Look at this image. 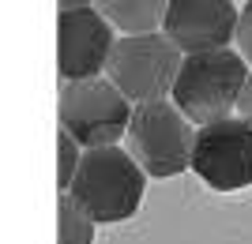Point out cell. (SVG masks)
I'll list each match as a JSON object with an SVG mask.
<instances>
[{
    "instance_id": "cell-6",
    "label": "cell",
    "mask_w": 252,
    "mask_h": 244,
    "mask_svg": "<svg viewBox=\"0 0 252 244\" xmlns=\"http://www.w3.org/2000/svg\"><path fill=\"white\" fill-rule=\"evenodd\" d=\"M192 173L215 191L252 188V120L237 113L200 124L192 147Z\"/></svg>"
},
{
    "instance_id": "cell-2",
    "label": "cell",
    "mask_w": 252,
    "mask_h": 244,
    "mask_svg": "<svg viewBox=\"0 0 252 244\" xmlns=\"http://www.w3.org/2000/svg\"><path fill=\"white\" fill-rule=\"evenodd\" d=\"M245 79V53L241 49H200V53H185L173 83V102L189 113L196 124H211L219 117H230L237 102H241Z\"/></svg>"
},
{
    "instance_id": "cell-11",
    "label": "cell",
    "mask_w": 252,
    "mask_h": 244,
    "mask_svg": "<svg viewBox=\"0 0 252 244\" xmlns=\"http://www.w3.org/2000/svg\"><path fill=\"white\" fill-rule=\"evenodd\" d=\"M79 162H83V143H79L68 128H61V132H57V191H61V195L72 188Z\"/></svg>"
},
{
    "instance_id": "cell-9",
    "label": "cell",
    "mask_w": 252,
    "mask_h": 244,
    "mask_svg": "<svg viewBox=\"0 0 252 244\" xmlns=\"http://www.w3.org/2000/svg\"><path fill=\"white\" fill-rule=\"evenodd\" d=\"M98 8L109 15V23L121 34H143V30H162L169 0H98Z\"/></svg>"
},
{
    "instance_id": "cell-14",
    "label": "cell",
    "mask_w": 252,
    "mask_h": 244,
    "mask_svg": "<svg viewBox=\"0 0 252 244\" xmlns=\"http://www.w3.org/2000/svg\"><path fill=\"white\" fill-rule=\"evenodd\" d=\"M61 8H91V4H98V0H57Z\"/></svg>"
},
{
    "instance_id": "cell-10",
    "label": "cell",
    "mask_w": 252,
    "mask_h": 244,
    "mask_svg": "<svg viewBox=\"0 0 252 244\" xmlns=\"http://www.w3.org/2000/svg\"><path fill=\"white\" fill-rule=\"evenodd\" d=\"M94 225L98 222L72 195L57 199V244H94Z\"/></svg>"
},
{
    "instance_id": "cell-7",
    "label": "cell",
    "mask_w": 252,
    "mask_h": 244,
    "mask_svg": "<svg viewBox=\"0 0 252 244\" xmlns=\"http://www.w3.org/2000/svg\"><path fill=\"white\" fill-rule=\"evenodd\" d=\"M117 27L102 8H61L57 15V72L61 79L102 75L117 45Z\"/></svg>"
},
{
    "instance_id": "cell-12",
    "label": "cell",
    "mask_w": 252,
    "mask_h": 244,
    "mask_svg": "<svg viewBox=\"0 0 252 244\" xmlns=\"http://www.w3.org/2000/svg\"><path fill=\"white\" fill-rule=\"evenodd\" d=\"M237 49H241V53H245V60L252 64V0L245 4L241 23H237Z\"/></svg>"
},
{
    "instance_id": "cell-8",
    "label": "cell",
    "mask_w": 252,
    "mask_h": 244,
    "mask_svg": "<svg viewBox=\"0 0 252 244\" xmlns=\"http://www.w3.org/2000/svg\"><path fill=\"white\" fill-rule=\"evenodd\" d=\"M237 23L241 11L233 0H169L162 30L177 42L181 53H200L237 42Z\"/></svg>"
},
{
    "instance_id": "cell-1",
    "label": "cell",
    "mask_w": 252,
    "mask_h": 244,
    "mask_svg": "<svg viewBox=\"0 0 252 244\" xmlns=\"http://www.w3.org/2000/svg\"><path fill=\"white\" fill-rule=\"evenodd\" d=\"M143 188H147V169L136 162V154L117 143H102V147H83V162L64 195H72L98 225H113L139 211Z\"/></svg>"
},
{
    "instance_id": "cell-5",
    "label": "cell",
    "mask_w": 252,
    "mask_h": 244,
    "mask_svg": "<svg viewBox=\"0 0 252 244\" xmlns=\"http://www.w3.org/2000/svg\"><path fill=\"white\" fill-rule=\"evenodd\" d=\"M136 102L109 79V75H87V79H68L61 86V128H68L83 147H102L128 136Z\"/></svg>"
},
{
    "instance_id": "cell-4",
    "label": "cell",
    "mask_w": 252,
    "mask_h": 244,
    "mask_svg": "<svg viewBox=\"0 0 252 244\" xmlns=\"http://www.w3.org/2000/svg\"><path fill=\"white\" fill-rule=\"evenodd\" d=\"M181 60H185V53L166 30L121 34L113 53H109L105 75L139 106V102H155V98L173 94Z\"/></svg>"
},
{
    "instance_id": "cell-13",
    "label": "cell",
    "mask_w": 252,
    "mask_h": 244,
    "mask_svg": "<svg viewBox=\"0 0 252 244\" xmlns=\"http://www.w3.org/2000/svg\"><path fill=\"white\" fill-rule=\"evenodd\" d=\"M237 113H241L245 120H252V72H249V79H245V90H241V102H237Z\"/></svg>"
},
{
    "instance_id": "cell-3",
    "label": "cell",
    "mask_w": 252,
    "mask_h": 244,
    "mask_svg": "<svg viewBox=\"0 0 252 244\" xmlns=\"http://www.w3.org/2000/svg\"><path fill=\"white\" fill-rule=\"evenodd\" d=\"M200 124L173 102V98H155L139 102L132 109L128 124V150L147 169V177H177L192 169V147H196Z\"/></svg>"
}]
</instances>
